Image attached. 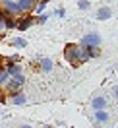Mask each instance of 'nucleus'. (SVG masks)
Wrapping results in <instances>:
<instances>
[]
</instances>
